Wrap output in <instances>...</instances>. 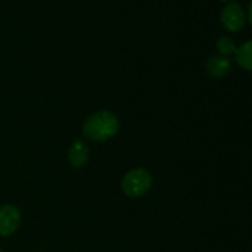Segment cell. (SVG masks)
<instances>
[{"label":"cell","instance_id":"obj_1","mask_svg":"<svg viewBox=\"0 0 252 252\" xmlns=\"http://www.w3.org/2000/svg\"><path fill=\"white\" fill-rule=\"evenodd\" d=\"M120 128V120L119 117L107 110L96 111L91 114L83 126H82V134L86 140L94 143H104L113 138Z\"/></svg>","mask_w":252,"mask_h":252},{"label":"cell","instance_id":"obj_2","mask_svg":"<svg viewBox=\"0 0 252 252\" xmlns=\"http://www.w3.org/2000/svg\"><path fill=\"white\" fill-rule=\"evenodd\" d=\"M153 184V177L146 168H134L122 180V191L129 197L144 196Z\"/></svg>","mask_w":252,"mask_h":252},{"label":"cell","instance_id":"obj_3","mask_svg":"<svg viewBox=\"0 0 252 252\" xmlns=\"http://www.w3.org/2000/svg\"><path fill=\"white\" fill-rule=\"evenodd\" d=\"M221 24L222 27L230 32V33H237L240 32L243 27H245V23H246V15H245V11L243 8L236 3V2H230L227 3L222 11H221Z\"/></svg>","mask_w":252,"mask_h":252},{"label":"cell","instance_id":"obj_4","mask_svg":"<svg viewBox=\"0 0 252 252\" xmlns=\"http://www.w3.org/2000/svg\"><path fill=\"white\" fill-rule=\"evenodd\" d=\"M21 224V212L12 203L0 206V236L8 237L14 234Z\"/></svg>","mask_w":252,"mask_h":252},{"label":"cell","instance_id":"obj_5","mask_svg":"<svg viewBox=\"0 0 252 252\" xmlns=\"http://www.w3.org/2000/svg\"><path fill=\"white\" fill-rule=\"evenodd\" d=\"M89 160V149L82 140L73 141L68 149V163L74 169H82Z\"/></svg>","mask_w":252,"mask_h":252},{"label":"cell","instance_id":"obj_6","mask_svg":"<svg viewBox=\"0 0 252 252\" xmlns=\"http://www.w3.org/2000/svg\"><path fill=\"white\" fill-rule=\"evenodd\" d=\"M206 73L214 77V79H221V77H225L230 70H231V61L230 58L227 57H222V55H214L211 57L208 61H206Z\"/></svg>","mask_w":252,"mask_h":252},{"label":"cell","instance_id":"obj_7","mask_svg":"<svg viewBox=\"0 0 252 252\" xmlns=\"http://www.w3.org/2000/svg\"><path fill=\"white\" fill-rule=\"evenodd\" d=\"M236 64L246 71H252V39L242 43L239 48H236L234 52Z\"/></svg>","mask_w":252,"mask_h":252},{"label":"cell","instance_id":"obj_8","mask_svg":"<svg viewBox=\"0 0 252 252\" xmlns=\"http://www.w3.org/2000/svg\"><path fill=\"white\" fill-rule=\"evenodd\" d=\"M217 49H218L220 55L228 58V55H234V52H236V45H234L233 39H230V37H227V36H222V37H220V39L217 40Z\"/></svg>","mask_w":252,"mask_h":252},{"label":"cell","instance_id":"obj_9","mask_svg":"<svg viewBox=\"0 0 252 252\" xmlns=\"http://www.w3.org/2000/svg\"><path fill=\"white\" fill-rule=\"evenodd\" d=\"M248 20H249V23L252 26V0H251V3L248 6Z\"/></svg>","mask_w":252,"mask_h":252},{"label":"cell","instance_id":"obj_10","mask_svg":"<svg viewBox=\"0 0 252 252\" xmlns=\"http://www.w3.org/2000/svg\"><path fill=\"white\" fill-rule=\"evenodd\" d=\"M0 252H3V251H0Z\"/></svg>","mask_w":252,"mask_h":252}]
</instances>
